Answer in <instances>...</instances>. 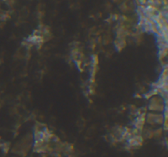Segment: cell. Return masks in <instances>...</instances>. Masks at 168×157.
<instances>
[{
    "label": "cell",
    "mask_w": 168,
    "mask_h": 157,
    "mask_svg": "<svg viewBox=\"0 0 168 157\" xmlns=\"http://www.w3.org/2000/svg\"><path fill=\"white\" fill-rule=\"evenodd\" d=\"M33 137H34L31 134H27L26 136H24L23 138L16 142V145L14 146V147L12 148V152L20 156H26L31 147Z\"/></svg>",
    "instance_id": "obj_1"
},
{
    "label": "cell",
    "mask_w": 168,
    "mask_h": 157,
    "mask_svg": "<svg viewBox=\"0 0 168 157\" xmlns=\"http://www.w3.org/2000/svg\"><path fill=\"white\" fill-rule=\"evenodd\" d=\"M148 110L152 112L162 113L167 107V101H165L159 95H156L149 100Z\"/></svg>",
    "instance_id": "obj_2"
},
{
    "label": "cell",
    "mask_w": 168,
    "mask_h": 157,
    "mask_svg": "<svg viewBox=\"0 0 168 157\" xmlns=\"http://www.w3.org/2000/svg\"><path fill=\"white\" fill-rule=\"evenodd\" d=\"M164 121V115L162 113L149 111L146 113V123L150 126L162 125Z\"/></svg>",
    "instance_id": "obj_3"
},
{
    "label": "cell",
    "mask_w": 168,
    "mask_h": 157,
    "mask_svg": "<svg viewBox=\"0 0 168 157\" xmlns=\"http://www.w3.org/2000/svg\"><path fill=\"white\" fill-rule=\"evenodd\" d=\"M144 141H145L144 137L141 136V134H139V135L130 137L126 141H127V145L129 146L131 149H138L142 146Z\"/></svg>",
    "instance_id": "obj_4"
},
{
    "label": "cell",
    "mask_w": 168,
    "mask_h": 157,
    "mask_svg": "<svg viewBox=\"0 0 168 157\" xmlns=\"http://www.w3.org/2000/svg\"><path fill=\"white\" fill-rule=\"evenodd\" d=\"M146 113H142L140 115H137L135 118L133 122L134 128H136L137 129H139L141 132V130L145 128V124H146Z\"/></svg>",
    "instance_id": "obj_5"
},
{
    "label": "cell",
    "mask_w": 168,
    "mask_h": 157,
    "mask_svg": "<svg viewBox=\"0 0 168 157\" xmlns=\"http://www.w3.org/2000/svg\"><path fill=\"white\" fill-rule=\"evenodd\" d=\"M119 9L123 13H128L135 9V4L134 3L133 0H124L120 4Z\"/></svg>",
    "instance_id": "obj_6"
},
{
    "label": "cell",
    "mask_w": 168,
    "mask_h": 157,
    "mask_svg": "<svg viewBox=\"0 0 168 157\" xmlns=\"http://www.w3.org/2000/svg\"><path fill=\"white\" fill-rule=\"evenodd\" d=\"M114 45L115 48L117 52H121L124 50L126 46H127V42L126 39H121V38H116L114 40Z\"/></svg>",
    "instance_id": "obj_7"
},
{
    "label": "cell",
    "mask_w": 168,
    "mask_h": 157,
    "mask_svg": "<svg viewBox=\"0 0 168 157\" xmlns=\"http://www.w3.org/2000/svg\"><path fill=\"white\" fill-rule=\"evenodd\" d=\"M153 131L151 127H145L143 129L141 130L140 134L144 139H151L153 137Z\"/></svg>",
    "instance_id": "obj_8"
},
{
    "label": "cell",
    "mask_w": 168,
    "mask_h": 157,
    "mask_svg": "<svg viewBox=\"0 0 168 157\" xmlns=\"http://www.w3.org/2000/svg\"><path fill=\"white\" fill-rule=\"evenodd\" d=\"M156 95H158L157 89L156 88H152L151 90L147 91L145 93H144V94H143V97H144L145 99L149 100L150 98H152V97H154V96H156Z\"/></svg>",
    "instance_id": "obj_9"
},
{
    "label": "cell",
    "mask_w": 168,
    "mask_h": 157,
    "mask_svg": "<svg viewBox=\"0 0 168 157\" xmlns=\"http://www.w3.org/2000/svg\"><path fill=\"white\" fill-rule=\"evenodd\" d=\"M162 131H163L162 128L157 129H154V131H153V137L157 138V139L161 138L162 136Z\"/></svg>",
    "instance_id": "obj_10"
},
{
    "label": "cell",
    "mask_w": 168,
    "mask_h": 157,
    "mask_svg": "<svg viewBox=\"0 0 168 157\" xmlns=\"http://www.w3.org/2000/svg\"><path fill=\"white\" fill-rule=\"evenodd\" d=\"M112 42V38H111V35H105L103 37V40H102V43L104 45H107V44H110Z\"/></svg>",
    "instance_id": "obj_11"
},
{
    "label": "cell",
    "mask_w": 168,
    "mask_h": 157,
    "mask_svg": "<svg viewBox=\"0 0 168 157\" xmlns=\"http://www.w3.org/2000/svg\"><path fill=\"white\" fill-rule=\"evenodd\" d=\"M88 90H89V94L90 95L95 94V92H96L95 85L92 84V83H90V85L88 86Z\"/></svg>",
    "instance_id": "obj_12"
},
{
    "label": "cell",
    "mask_w": 168,
    "mask_h": 157,
    "mask_svg": "<svg viewBox=\"0 0 168 157\" xmlns=\"http://www.w3.org/2000/svg\"><path fill=\"white\" fill-rule=\"evenodd\" d=\"M137 108L135 105H134V104H130L129 106V110L130 111V114L134 115H135V112H136L137 110Z\"/></svg>",
    "instance_id": "obj_13"
},
{
    "label": "cell",
    "mask_w": 168,
    "mask_h": 157,
    "mask_svg": "<svg viewBox=\"0 0 168 157\" xmlns=\"http://www.w3.org/2000/svg\"><path fill=\"white\" fill-rule=\"evenodd\" d=\"M9 148H10V146L8 143H3L2 144V149L4 151H5V153H8Z\"/></svg>",
    "instance_id": "obj_14"
},
{
    "label": "cell",
    "mask_w": 168,
    "mask_h": 157,
    "mask_svg": "<svg viewBox=\"0 0 168 157\" xmlns=\"http://www.w3.org/2000/svg\"><path fill=\"white\" fill-rule=\"evenodd\" d=\"M135 97L136 98H139V99H140V98H143V94H141L140 93H139V92H137L135 95Z\"/></svg>",
    "instance_id": "obj_15"
},
{
    "label": "cell",
    "mask_w": 168,
    "mask_h": 157,
    "mask_svg": "<svg viewBox=\"0 0 168 157\" xmlns=\"http://www.w3.org/2000/svg\"><path fill=\"white\" fill-rule=\"evenodd\" d=\"M124 0H113V2H115V3H122Z\"/></svg>",
    "instance_id": "obj_16"
}]
</instances>
